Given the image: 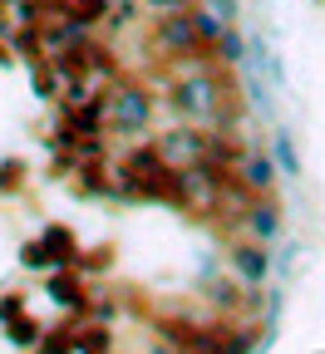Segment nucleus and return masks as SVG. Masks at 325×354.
Segmentation results:
<instances>
[{"instance_id":"obj_1","label":"nucleus","mask_w":325,"mask_h":354,"mask_svg":"<svg viewBox=\"0 0 325 354\" xmlns=\"http://www.w3.org/2000/svg\"><path fill=\"white\" fill-rule=\"evenodd\" d=\"M222 94H227V84H222L212 69H197V74H188V79H173V84H168V109H173L182 123H212Z\"/></svg>"},{"instance_id":"obj_2","label":"nucleus","mask_w":325,"mask_h":354,"mask_svg":"<svg viewBox=\"0 0 325 354\" xmlns=\"http://www.w3.org/2000/svg\"><path fill=\"white\" fill-rule=\"evenodd\" d=\"M109 128H118V133H148V123H153V94L148 88H138V84H118L114 94H109Z\"/></svg>"},{"instance_id":"obj_3","label":"nucleus","mask_w":325,"mask_h":354,"mask_svg":"<svg viewBox=\"0 0 325 354\" xmlns=\"http://www.w3.org/2000/svg\"><path fill=\"white\" fill-rule=\"evenodd\" d=\"M153 44H158V50H168V55H177V59H193V55L202 50L188 10H158V20H153Z\"/></svg>"},{"instance_id":"obj_4","label":"nucleus","mask_w":325,"mask_h":354,"mask_svg":"<svg viewBox=\"0 0 325 354\" xmlns=\"http://www.w3.org/2000/svg\"><path fill=\"white\" fill-rule=\"evenodd\" d=\"M153 143H158V153H163V162H168V167H193V162H202V158H207V133H197L193 123H188V128L163 133V138H153Z\"/></svg>"},{"instance_id":"obj_5","label":"nucleus","mask_w":325,"mask_h":354,"mask_svg":"<svg viewBox=\"0 0 325 354\" xmlns=\"http://www.w3.org/2000/svg\"><path fill=\"white\" fill-rule=\"evenodd\" d=\"M227 266H231V276L237 281H247V286H261L266 276H271V256H266V246L261 241H231V251H227Z\"/></svg>"},{"instance_id":"obj_6","label":"nucleus","mask_w":325,"mask_h":354,"mask_svg":"<svg viewBox=\"0 0 325 354\" xmlns=\"http://www.w3.org/2000/svg\"><path fill=\"white\" fill-rule=\"evenodd\" d=\"M281 227H286V221H281V207H276L271 197H256V202H247V212H242V232L252 236V241H276V236H281Z\"/></svg>"},{"instance_id":"obj_7","label":"nucleus","mask_w":325,"mask_h":354,"mask_svg":"<svg viewBox=\"0 0 325 354\" xmlns=\"http://www.w3.org/2000/svg\"><path fill=\"white\" fill-rule=\"evenodd\" d=\"M237 183H242L247 192H256V197H271V187H276V162H271L266 153H242Z\"/></svg>"},{"instance_id":"obj_8","label":"nucleus","mask_w":325,"mask_h":354,"mask_svg":"<svg viewBox=\"0 0 325 354\" xmlns=\"http://www.w3.org/2000/svg\"><path fill=\"white\" fill-rule=\"evenodd\" d=\"M39 246H44V256H50V271H64V266H79V236L69 232V227H44V236H39Z\"/></svg>"},{"instance_id":"obj_9","label":"nucleus","mask_w":325,"mask_h":354,"mask_svg":"<svg viewBox=\"0 0 325 354\" xmlns=\"http://www.w3.org/2000/svg\"><path fill=\"white\" fill-rule=\"evenodd\" d=\"M50 295L60 300V305H89L84 295V271L79 266H64V271H50Z\"/></svg>"},{"instance_id":"obj_10","label":"nucleus","mask_w":325,"mask_h":354,"mask_svg":"<svg viewBox=\"0 0 325 354\" xmlns=\"http://www.w3.org/2000/svg\"><path fill=\"white\" fill-rule=\"evenodd\" d=\"M60 15L74 20L79 30H94V25L109 15V0H60Z\"/></svg>"},{"instance_id":"obj_11","label":"nucleus","mask_w":325,"mask_h":354,"mask_svg":"<svg viewBox=\"0 0 325 354\" xmlns=\"http://www.w3.org/2000/svg\"><path fill=\"white\" fill-rule=\"evenodd\" d=\"M74 354H114V335H109V325H79L74 330Z\"/></svg>"},{"instance_id":"obj_12","label":"nucleus","mask_w":325,"mask_h":354,"mask_svg":"<svg viewBox=\"0 0 325 354\" xmlns=\"http://www.w3.org/2000/svg\"><path fill=\"white\" fill-rule=\"evenodd\" d=\"M217 349L222 354H252L256 349V325H217Z\"/></svg>"},{"instance_id":"obj_13","label":"nucleus","mask_w":325,"mask_h":354,"mask_svg":"<svg viewBox=\"0 0 325 354\" xmlns=\"http://www.w3.org/2000/svg\"><path fill=\"white\" fill-rule=\"evenodd\" d=\"M212 55H217V64H227V69H242V64H247V39L237 35V25L222 30V39L212 44Z\"/></svg>"},{"instance_id":"obj_14","label":"nucleus","mask_w":325,"mask_h":354,"mask_svg":"<svg viewBox=\"0 0 325 354\" xmlns=\"http://www.w3.org/2000/svg\"><path fill=\"white\" fill-rule=\"evenodd\" d=\"M74 330L79 325H55L35 339V354H74Z\"/></svg>"},{"instance_id":"obj_15","label":"nucleus","mask_w":325,"mask_h":354,"mask_svg":"<svg viewBox=\"0 0 325 354\" xmlns=\"http://www.w3.org/2000/svg\"><path fill=\"white\" fill-rule=\"evenodd\" d=\"M271 162H281L286 177H301V158H296V143H291V133H286V128H276V133H271Z\"/></svg>"},{"instance_id":"obj_16","label":"nucleus","mask_w":325,"mask_h":354,"mask_svg":"<svg viewBox=\"0 0 325 354\" xmlns=\"http://www.w3.org/2000/svg\"><path fill=\"white\" fill-rule=\"evenodd\" d=\"M6 330H10V339H15V344H35V339L44 335V325H39V320L30 315V310H20V315H10V320H6Z\"/></svg>"},{"instance_id":"obj_17","label":"nucleus","mask_w":325,"mask_h":354,"mask_svg":"<svg viewBox=\"0 0 325 354\" xmlns=\"http://www.w3.org/2000/svg\"><path fill=\"white\" fill-rule=\"evenodd\" d=\"M20 187H25V162L6 158V162H0V192H20Z\"/></svg>"},{"instance_id":"obj_18","label":"nucleus","mask_w":325,"mask_h":354,"mask_svg":"<svg viewBox=\"0 0 325 354\" xmlns=\"http://www.w3.org/2000/svg\"><path fill=\"white\" fill-rule=\"evenodd\" d=\"M20 261H25V266H35V271H50V256H44V246H39V241H30V246L20 251Z\"/></svg>"},{"instance_id":"obj_19","label":"nucleus","mask_w":325,"mask_h":354,"mask_svg":"<svg viewBox=\"0 0 325 354\" xmlns=\"http://www.w3.org/2000/svg\"><path fill=\"white\" fill-rule=\"evenodd\" d=\"M35 88H39V94H44V99H50V94H55V88H60V79H55V69H44V64H35Z\"/></svg>"},{"instance_id":"obj_20","label":"nucleus","mask_w":325,"mask_h":354,"mask_svg":"<svg viewBox=\"0 0 325 354\" xmlns=\"http://www.w3.org/2000/svg\"><path fill=\"white\" fill-rule=\"evenodd\" d=\"M20 310H25V295H15V290H10L6 300H0V325H6L10 315H20Z\"/></svg>"},{"instance_id":"obj_21","label":"nucleus","mask_w":325,"mask_h":354,"mask_svg":"<svg viewBox=\"0 0 325 354\" xmlns=\"http://www.w3.org/2000/svg\"><path fill=\"white\" fill-rule=\"evenodd\" d=\"M153 10H188V6H197V0H148Z\"/></svg>"},{"instance_id":"obj_22","label":"nucleus","mask_w":325,"mask_h":354,"mask_svg":"<svg viewBox=\"0 0 325 354\" xmlns=\"http://www.w3.org/2000/svg\"><path fill=\"white\" fill-rule=\"evenodd\" d=\"M148 354H177V349H173L168 339H153V344H148Z\"/></svg>"}]
</instances>
